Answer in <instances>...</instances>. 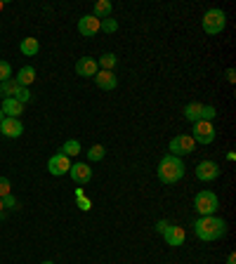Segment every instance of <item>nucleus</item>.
<instances>
[{"instance_id": "nucleus-1", "label": "nucleus", "mask_w": 236, "mask_h": 264, "mask_svg": "<svg viewBox=\"0 0 236 264\" xmlns=\"http://www.w3.org/2000/svg\"><path fill=\"white\" fill-rule=\"evenodd\" d=\"M194 234L199 236L201 241H220V238L227 234V222L215 217V215L199 217L194 222Z\"/></svg>"}, {"instance_id": "nucleus-2", "label": "nucleus", "mask_w": 236, "mask_h": 264, "mask_svg": "<svg viewBox=\"0 0 236 264\" xmlns=\"http://www.w3.org/2000/svg\"><path fill=\"white\" fill-rule=\"evenodd\" d=\"M156 175H159V179L163 184H177L180 179L184 177V163L182 158H177V156H163L159 163V170H156Z\"/></svg>"}, {"instance_id": "nucleus-3", "label": "nucleus", "mask_w": 236, "mask_h": 264, "mask_svg": "<svg viewBox=\"0 0 236 264\" xmlns=\"http://www.w3.org/2000/svg\"><path fill=\"white\" fill-rule=\"evenodd\" d=\"M218 116V109L210 104H199V101H191V104L184 106V118L191 120V123H199V120H208L210 123L212 118Z\"/></svg>"}, {"instance_id": "nucleus-4", "label": "nucleus", "mask_w": 236, "mask_h": 264, "mask_svg": "<svg viewBox=\"0 0 236 264\" xmlns=\"http://www.w3.org/2000/svg\"><path fill=\"white\" fill-rule=\"evenodd\" d=\"M227 26V14H224L220 7H210V10L203 14V31L208 35H218L224 31Z\"/></svg>"}, {"instance_id": "nucleus-5", "label": "nucleus", "mask_w": 236, "mask_h": 264, "mask_svg": "<svg viewBox=\"0 0 236 264\" xmlns=\"http://www.w3.org/2000/svg\"><path fill=\"white\" fill-rule=\"evenodd\" d=\"M194 208L199 212L201 217H208V215H215L220 208V198L218 194H212V191H199L194 198Z\"/></svg>"}, {"instance_id": "nucleus-6", "label": "nucleus", "mask_w": 236, "mask_h": 264, "mask_svg": "<svg viewBox=\"0 0 236 264\" xmlns=\"http://www.w3.org/2000/svg\"><path fill=\"white\" fill-rule=\"evenodd\" d=\"M196 141L191 139V135H177L170 139V144H168V151H170V156H189V153L194 151Z\"/></svg>"}, {"instance_id": "nucleus-7", "label": "nucleus", "mask_w": 236, "mask_h": 264, "mask_svg": "<svg viewBox=\"0 0 236 264\" xmlns=\"http://www.w3.org/2000/svg\"><path fill=\"white\" fill-rule=\"evenodd\" d=\"M191 132H194L191 139H194L196 144H210V141L215 139V128H212V123H208V120L194 123V130H191Z\"/></svg>"}, {"instance_id": "nucleus-8", "label": "nucleus", "mask_w": 236, "mask_h": 264, "mask_svg": "<svg viewBox=\"0 0 236 264\" xmlns=\"http://www.w3.org/2000/svg\"><path fill=\"white\" fill-rule=\"evenodd\" d=\"M196 177H199L201 182H212V179L220 177V165L215 160H201L196 165Z\"/></svg>"}, {"instance_id": "nucleus-9", "label": "nucleus", "mask_w": 236, "mask_h": 264, "mask_svg": "<svg viewBox=\"0 0 236 264\" xmlns=\"http://www.w3.org/2000/svg\"><path fill=\"white\" fill-rule=\"evenodd\" d=\"M47 170H50V175H54V177L66 175V172L71 170V160H69V156H64V153H54L52 158L47 160Z\"/></svg>"}, {"instance_id": "nucleus-10", "label": "nucleus", "mask_w": 236, "mask_h": 264, "mask_svg": "<svg viewBox=\"0 0 236 264\" xmlns=\"http://www.w3.org/2000/svg\"><path fill=\"white\" fill-rule=\"evenodd\" d=\"M78 33L85 35V38H92V35L100 33V19H94L92 14H85V17L78 19Z\"/></svg>"}, {"instance_id": "nucleus-11", "label": "nucleus", "mask_w": 236, "mask_h": 264, "mask_svg": "<svg viewBox=\"0 0 236 264\" xmlns=\"http://www.w3.org/2000/svg\"><path fill=\"white\" fill-rule=\"evenodd\" d=\"M0 132H3L5 137H10V139H17V137L24 135V125H22L19 118H7L5 116V120L0 123Z\"/></svg>"}, {"instance_id": "nucleus-12", "label": "nucleus", "mask_w": 236, "mask_h": 264, "mask_svg": "<svg viewBox=\"0 0 236 264\" xmlns=\"http://www.w3.org/2000/svg\"><path fill=\"white\" fill-rule=\"evenodd\" d=\"M69 175L76 184H88L90 179H92V170H90L88 163H73L71 165V170H69Z\"/></svg>"}, {"instance_id": "nucleus-13", "label": "nucleus", "mask_w": 236, "mask_h": 264, "mask_svg": "<svg viewBox=\"0 0 236 264\" xmlns=\"http://www.w3.org/2000/svg\"><path fill=\"white\" fill-rule=\"evenodd\" d=\"M97 71H100V66H97V62L90 57H81L76 62V73L83 78H94L97 76Z\"/></svg>"}, {"instance_id": "nucleus-14", "label": "nucleus", "mask_w": 236, "mask_h": 264, "mask_svg": "<svg viewBox=\"0 0 236 264\" xmlns=\"http://www.w3.org/2000/svg\"><path fill=\"white\" fill-rule=\"evenodd\" d=\"M0 111L5 113L7 118H19V116L24 113V104H22V101H17L14 97H7V99H3Z\"/></svg>"}, {"instance_id": "nucleus-15", "label": "nucleus", "mask_w": 236, "mask_h": 264, "mask_svg": "<svg viewBox=\"0 0 236 264\" xmlns=\"http://www.w3.org/2000/svg\"><path fill=\"white\" fill-rule=\"evenodd\" d=\"M94 83H97V85H100L102 90H116L118 78L113 76V71H97V76H94Z\"/></svg>"}, {"instance_id": "nucleus-16", "label": "nucleus", "mask_w": 236, "mask_h": 264, "mask_svg": "<svg viewBox=\"0 0 236 264\" xmlns=\"http://www.w3.org/2000/svg\"><path fill=\"white\" fill-rule=\"evenodd\" d=\"M184 229L182 227H170V229L165 231V243L168 246H172V248H177V246H182L184 243Z\"/></svg>"}, {"instance_id": "nucleus-17", "label": "nucleus", "mask_w": 236, "mask_h": 264, "mask_svg": "<svg viewBox=\"0 0 236 264\" xmlns=\"http://www.w3.org/2000/svg\"><path fill=\"white\" fill-rule=\"evenodd\" d=\"M111 10H113V5L109 3V0H97L94 3V7H92V17L94 19H109L111 17Z\"/></svg>"}, {"instance_id": "nucleus-18", "label": "nucleus", "mask_w": 236, "mask_h": 264, "mask_svg": "<svg viewBox=\"0 0 236 264\" xmlns=\"http://www.w3.org/2000/svg\"><path fill=\"white\" fill-rule=\"evenodd\" d=\"M14 80L19 83V88H29L31 83L35 80V69L33 66H24V69H19V73L14 76Z\"/></svg>"}, {"instance_id": "nucleus-19", "label": "nucleus", "mask_w": 236, "mask_h": 264, "mask_svg": "<svg viewBox=\"0 0 236 264\" xmlns=\"http://www.w3.org/2000/svg\"><path fill=\"white\" fill-rule=\"evenodd\" d=\"M19 50H22V54H26V57H35L38 50H41V43H38V38H24V40L19 43Z\"/></svg>"}, {"instance_id": "nucleus-20", "label": "nucleus", "mask_w": 236, "mask_h": 264, "mask_svg": "<svg viewBox=\"0 0 236 264\" xmlns=\"http://www.w3.org/2000/svg\"><path fill=\"white\" fill-rule=\"evenodd\" d=\"M19 90H22V88H19V83L14 80V78H10V80H5V83H0V97H5V99H7V97H14Z\"/></svg>"}, {"instance_id": "nucleus-21", "label": "nucleus", "mask_w": 236, "mask_h": 264, "mask_svg": "<svg viewBox=\"0 0 236 264\" xmlns=\"http://www.w3.org/2000/svg\"><path fill=\"white\" fill-rule=\"evenodd\" d=\"M118 64V57L113 52H106L100 57V62H97V66H102V71H113Z\"/></svg>"}, {"instance_id": "nucleus-22", "label": "nucleus", "mask_w": 236, "mask_h": 264, "mask_svg": "<svg viewBox=\"0 0 236 264\" xmlns=\"http://www.w3.org/2000/svg\"><path fill=\"white\" fill-rule=\"evenodd\" d=\"M59 153H64V156H78V153H81V141L78 139H66L64 147L59 149Z\"/></svg>"}, {"instance_id": "nucleus-23", "label": "nucleus", "mask_w": 236, "mask_h": 264, "mask_svg": "<svg viewBox=\"0 0 236 264\" xmlns=\"http://www.w3.org/2000/svg\"><path fill=\"white\" fill-rule=\"evenodd\" d=\"M104 156H106V149L102 147V144L90 147V151H88V160H90V163H97V160H102Z\"/></svg>"}, {"instance_id": "nucleus-24", "label": "nucleus", "mask_w": 236, "mask_h": 264, "mask_svg": "<svg viewBox=\"0 0 236 264\" xmlns=\"http://www.w3.org/2000/svg\"><path fill=\"white\" fill-rule=\"evenodd\" d=\"M100 31H104V33H116V31H118V22H116V19H111V17L102 19V22H100Z\"/></svg>"}, {"instance_id": "nucleus-25", "label": "nucleus", "mask_w": 236, "mask_h": 264, "mask_svg": "<svg viewBox=\"0 0 236 264\" xmlns=\"http://www.w3.org/2000/svg\"><path fill=\"white\" fill-rule=\"evenodd\" d=\"M10 78H12V66L7 64V62H3V59H0V83L10 80Z\"/></svg>"}, {"instance_id": "nucleus-26", "label": "nucleus", "mask_w": 236, "mask_h": 264, "mask_svg": "<svg viewBox=\"0 0 236 264\" xmlns=\"http://www.w3.org/2000/svg\"><path fill=\"white\" fill-rule=\"evenodd\" d=\"M12 194V187H10V179L7 177H0V198H5V196Z\"/></svg>"}, {"instance_id": "nucleus-27", "label": "nucleus", "mask_w": 236, "mask_h": 264, "mask_svg": "<svg viewBox=\"0 0 236 264\" xmlns=\"http://www.w3.org/2000/svg\"><path fill=\"white\" fill-rule=\"evenodd\" d=\"M31 97H33V94L29 92V88H22L17 94H14V99H17V101H22V104H26V101H31Z\"/></svg>"}, {"instance_id": "nucleus-28", "label": "nucleus", "mask_w": 236, "mask_h": 264, "mask_svg": "<svg viewBox=\"0 0 236 264\" xmlns=\"http://www.w3.org/2000/svg\"><path fill=\"white\" fill-rule=\"evenodd\" d=\"M170 227H172V224H170V222H165V219H161V222H156V231H159L161 236H165V231L170 229Z\"/></svg>"}, {"instance_id": "nucleus-29", "label": "nucleus", "mask_w": 236, "mask_h": 264, "mask_svg": "<svg viewBox=\"0 0 236 264\" xmlns=\"http://www.w3.org/2000/svg\"><path fill=\"white\" fill-rule=\"evenodd\" d=\"M3 206H5V208H12V210H14V208H17L19 206V203H17V198H14V196H5V198H3Z\"/></svg>"}, {"instance_id": "nucleus-30", "label": "nucleus", "mask_w": 236, "mask_h": 264, "mask_svg": "<svg viewBox=\"0 0 236 264\" xmlns=\"http://www.w3.org/2000/svg\"><path fill=\"white\" fill-rule=\"evenodd\" d=\"M78 206H81V210H90V208H92V203L83 196V198H78Z\"/></svg>"}, {"instance_id": "nucleus-31", "label": "nucleus", "mask_w": 236, "mask_h": 264, "mask_svg": "<svg viewBox=\"0 0 236 264\" xmlns=\"http://www.w3.org/2000/svg\"><path fill=\"white\" fill-rule=\"evenodd\" d=\"M224 76H227V80H229V83H234V80H236V71H234V69H229L227 73H224Z\"/></svg>"}, {"instance_id": "nucleus-32", "label": "nucleus", "mask_w": 236, "mask_h": 264, "mask_svg": "<svg viewBox=\"0 0 236 264\" xmlns=\"http://www.w3.org/2000/svg\"><path fill=\"white\" fill-rule=\"evenodd\" d=\"M227 264H236V255H234V253H231L229 257H227Z\"/></svg>"}, {"instance_id": "nucleus-33", "label": "nucleus", "mask_w": 236, "mask_h": 264, "mask_svg": "<svg viewBox=\"0 0 236 264\" xmlns=\"http://www.w3.org/2000/svg\"><path fill=\"white\" fill-rule=\"evenodd\" d=\"M3 120H5V113H3V111H0V123H3Z\"/></svg>"}, {"instance_id": "nucleus-34", "label": "nucleus", "mask_w": 236, "mask_h": 264, "mask_svg": "<svg viewBox=\"0 0 236 264\" xmlns=\"http://www.w3.org/2000/svg\"><path fill=\"white\" fill-rule=\"evenodd\" d=\"M3 208H5V206H3V198H0V212H3Z\"/></svg>"}, {"instance_id": "nucleus-35", "label": "nucleus", "mask_w": 236, "mask_h": 264, "mask_svg": "<svg viewBox=\"0 0 236 264\" xmlns=\"http://www.w3.org/2000/svg\"><path fill=\"white\" fill-rule=\"evenodd\" d=\"M3 7H5V3H3V0H0V10H3Z\"/></svg>"}, {"instance_id": "nucleus-36", "label": "nucleus", "mask_w": 236, "mask_h": 264, "mask_svg": "<svg viewBox=\"0 0 236 264\" xmlns=\"http://www.w3.org/2000/svg\"><path fill=\"white\" fill-rule=\"evenodd\" d=\"M43 264H54V262H43Z\"/></svg>"}]
</instances>
